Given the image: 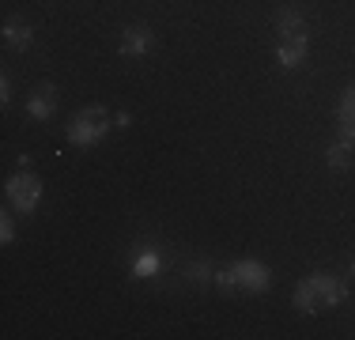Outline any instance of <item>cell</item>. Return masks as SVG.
<instances>
[{"label":"cell","instance_id":"obj_1","mask_svg":"<svg viewBox=\"0 0 355 340\" xmlns=\"http://www.w3.org/2000/svg\"><path fill=\"white\" fill-rule=\"evenodd\" d=\"M344 295H348V287H344L336 276H329V272H314V276L299 280L291 303H295V310L314 314V310H321V306H340Z\"/></svg>","mask_w":355,"mask_h":340},{"label":"cell","instance_id":"obj_2","mask_svg":"<svg viewBox=\"0 0 355 340\" xmlns=\"http://www.w3.org/2000/svg\"><path fill=\"white\" fill-rule=\"evenodd\" d=\"M216 284L223 291H234V287H246V291H265L268 287V269L261 261H234V265L216 272Z\"/></svg>","mask_w":355,"mask_h":340},{"label":"cell","instance_id":"obj_3","mask_svg":"<svg viewBox=\"0 0 355 340\" xmlns=\"http://www.w3.org/2000/svg\"><path fill=\"white\" fill-rule=\"evenodd\" d=\"M106 129H110V114L103 106H87V110H80V114L69 121V140L72 144H98L106 136Z\"/></svg>","mask_w":355,"mask_h":340},{"label":"cell","instance_id":"obj_4","mask_svg":"<svg viewBox=\"0 0 355 340\" xmlns=\"http://www.w3.org/2000/svg\"><path fill=\"white\" fill-rule=\"evenodd\" d=\"M8 201H12V208L15 212H23V216H31V212L38 208V201H42V182L35 174H15L12 182H8Z\"/></svg>","mask_w":355,"mask_h":340},{"label":"cell","instance_id":"obj_5","mask_svg":"<svg viewBox=\"0 0 355 340\" xmlns=\"http://www.w3.org/2000/svg\"><path fill=\"white\" fill-rule=\"evenodd\" d=\"M151 46H155V38H151V31L140 27V23H132V27L121 31V53L125 57H144Z\"/></svg>","mask_w":355,"mask_h":340},{"label":"cell","instance_id":"obj_6","mask_svg":"<svg viewBox=\"0 0 355 340\" xmlns=\"http://www.w3.org/2000/svg\"><path fill=\"white\" fill-rule=\"evenodd\" d=\"M53 110H57V87L53 83H42L35 95L27 99V114L35 121H46V117H53Z\"/></svg>","mask_w":355,"mask_h":340},{"label":"cell","instance_id":"obj_7","mask_svg":"<svg viewBox=\"0 0 355 340\" xmlns=\"http://www.w3.org/2000/svg\"><path fill=\"white\" fill-rule=\"evenodd\" d=\"M336 136L355 144V87L340 95V110H336Z\"/></svg>","mask_w":355,"mask_h":340},{"label":"cell","instance_id":"obj_8","mask_svg":"<svg viewBox=\"0 0 355 340\" xmlns=\"http://www.w3.org/2000/svg\"><path fill=\"white\" fill-rule=\"evenodd\" d=\"M276 57H280L284 68H299L302 57H306V34H287V38L276 42Z\"/></svg>","mask_w":355,"mask_h":340},{"label":"cell","instance_id":"obj_9","mask_svg":"<svg viewBox=\"0 0 355 340\" xmlns=\"http://www.w3.org/2000/svg\"><path fill=\"white\" fill-rule=\"evenodd\" d=\"M276 31H280V38H287V34H306V19L295 8H280L276 12Z\"/></svg>","mask_w":355,"mask_h":340},{"label":"cell","instance_id":"obj_10","mask_svg":"<svg viewBox=\"0 0 355 340\" xmlns=\"http://www.w3.org/2000/svg\"><path fill=\"white\" fill-rule=\"evenodd\" d=\"M325 163L333 167V170H348V167L355 163V144H348V140H336L333 148L325 151Z\"/></svg>","mask_w":355,"mask_h":340},{"label":"cell","instance_id":"obj_11","mask_svg":"<svg viewBox=\"0 0 355 340\" xmlns=\"http://www.w3.org/2000/svg\"><path fill=\"white\" fill-rule=\"evenodd\" d=\"M31 38H35V34H31L27 23H19V19H8V23H4V42H8V46L27 49V46H31Z\"/></svg>","mask_w":355,"mask_h":340},{"label":"cell","instance_id":"obj_12","mask_svg":"<svg viewBox=\"0 0 355 340\" xmlns=\"http://www.w3.org/2000/svg\"><path fill=\"white\" fill-rule=\"evenodd\" d=\"M155 269H159V257H155V253H140V257L137 261H132V272H137V276H155Z\"/></svg>","mask_w":355,"mask_h":340},{"label":"cell","instance_id":"obj_13","mask_svg":"<svg viewBox=\"0 0 355 340\" xmlns=\"http://www.w3.org/2000/svg\"><path fill=\"white\" fill-rule=\"evenodd\" d=\"M185 276H189L193 284H200V280H205V284H208V280H216L212 276V265H200V261H193V265L185 269Z\"/></svg>","mask_w":355,"mask_h":340},{"label":"cell","instance_id":"obj_14","mask_svg":"<svg viewBox=\"0 0 355 340\" xmlns=\"http://www.w3.org/2000/svg\"><path fill=\"white\" fill-rule=\"evenodd\" d=\"M0 238H4V242H12V238H15V223H12V216L0 219Z\"/></svg>","mask_w":355,"mask_h":340},{"label":"cell","instance_id":"obj_15","mask_svg":"<svg viewBox=\"0 0 355 340\" xmlns=\"http://www.w3.org/2000/svg\"><path fill=\"white\" fill-rule=\"evenodd\" d=\"M8 99H12V80H8V76H4V80H0V102H4V106H8Z\"/></svg>","mask_w":355,"mask_h":340},{"label":"cell","instance_id":"obj_16","mask_svg":"<svg viewBox=\"0 0 355 340\" xmlns=\"http://www.w3.org/2000/svg\"><path fill=\"white\" fill-rule=\"evenodd\" d=\"M352 276H355V265H352Z\"/></svg>","mask_w":355,"mask_h":340}]
</instances>
